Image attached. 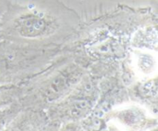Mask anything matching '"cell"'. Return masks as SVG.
<instances>
[{
  "label": "cell",
  "instance_id": "obj_1",
  "mask_svg": "<svg viewBox=\"0 0 158 131\" xmlns=\"http://www.w3.org/2000/svg\"><path fill=\"white\" fill-rule=\"evenodd\" d=\"M18 26L19 31L23 35L35 36L45 29V23L39 18L29 17L20 20Z\"/></svg>",
  "mask_w": 158,
  "mask_h": 131
}]
</instances>
